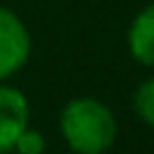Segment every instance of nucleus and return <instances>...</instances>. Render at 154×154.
<instances>
[{
  "instance_id": "7",
  "label": "nucleus",
  "mask_w": 154,
  "mask_h": 154,
  "mask_svg": "<svg viewBox=\"0 0 154 154\" xmlns=\"http://www.w3.org/2000/svg\"><path fill=\"white\" fill-rule=\"evenodd\" d=\"M14 154H17V152H14Z\"/></svg>"
},
{
  "instance_id": "6",
  "label": "nucleus",
  "mask_w": 154,
  "mask_h": 154,
  "mask_svg": "<svg viewBox=\"0 0 154 154\" xmlns=\"http://www.w3.org/2000/svg\"><path fill=\"white\" fill-rule=\"evenodd\" d=\"M14 152L17 154H43L46 152V137L41 130H31L29 125L19 132L17 142H14Z\"/></svg>"
},
{
  "instance_id": "5",
  "label": "nucleus",
  "mask_w": 154,
  "mask_h": 154,
  "mask_svg": "<svg viewBox=\"0 0 154 154\" xmlns=\"http://www.w3.org/2000/svg\"><path fill=\"white\" fill-rule=\"evenodd\" d=\"M135 111L147 125L154 128V77L137 87V91H135Z\"/></svg>"
},
{
  "instance_id": "4",
  "label": "nucleus",
  "mask_w": 154,
  "mask_h": 154,
  "mask_svg": "<svg viewBox=\"0 0 154 154\" xmlns=\"http://www.w3.org/2000/svg\"><path fill=\"white\" fill-rule=\"evenodd\" d=\"M128 51L137 63L154 67V2L142 7L130 22Z\"/></svg>"
},
{
  "instance_id": "2",
  "label": "nucleus",
  "mask_w": 154,
  "mask_h": 154,
  "mask_svg": "<svg viewBox=\"0 0 154 154\" xmlns=\"http://www.w3.org/2000/svg\"><path fill=\"white\" fill-rule=\"evenodd\" d=\"M31 53V36L19 14L0 7V82L24 67Z\"/></svg>"
},
{
  "instance_id": "1",
  "label": "nucleus",
  "mask_w": 154,
  "mask_h": 154,
  "mask_svg": "<svg viewBox=\"0 0 154 154\" xmlns=\"http://www.w3.org/2000/svg\"><path fill=\"white\" fill-rule=\"evenodd\" d=\"M60 132L75 154H103L116 142L118 123L103 101L77 96L60 113Z\"/></svg>"
},
{
  "instance_id": "3",
  "label": "nucleus",
  "mask_w": 154,
  "mask_h": 154,
  "mask_svg": "<svg viewBox=\"0 0 154 154\" xmlns=\"http://www.w3.org/2000/svg\"><path fill=\"white\" fill-rule=\"evenodd\" d=\"M29 125L26 96L7 84H0V154H10L19 132Z\"/></svg>"
}]
</instances>
